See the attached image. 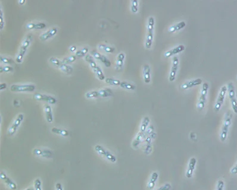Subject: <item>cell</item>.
Wrapping results in <instances>:
<instances>
[{"label": "cell", "instance_id": "1", "mask_svg": "<svg viewBox=\"0 0 237 190\" xmlns=\"http://www.w3.org/2000/svg\"><path fill=\"white\" fill-rule=\"evenodd\" d=\"M155 20L153 16H150L148 20V33L146 36V41L145 43V46L147 49L151 48L153 45L154 38V28Z\"/></svg>", "mask_w": 237, "mask_h": 190}, {"label": "cell", "instance_id": "2", "mask_svg": "<svg viewBox=\"0 0 237 190\" xmlns=\"http://www.w3.org/2000/svg\"><path fill=\"white\" fill-rule=\"evenodd\" d=\"M232 118V114L231 113L230 111L227 112L225 115L224 124H223V127L222 129V132H221V140L222 141H225L226 140L229 128L230 127V124H231Z\"/></svg>", "mask_w": 237, "mask_h": 190}, {"label": "cell", "instance_id": "3", "mask_svg": "<svg viewBox=\"0 0 237 190\" xmlns=\"http://www.w3.org/2000/svg\"><path fill=\"white\" fill-rule=\"evenodd\" d=\"M32 40V36L31 35L27 36L25 39L22 42L19 52L16 57V61L19 63H21L22 61V60L23 58V56L25 55L28 47L29 46L30 42Z\"/></svg>", "mask_w": 237, "mask_h": 190}, {"label": "cell", "instance_id": "4", "mask_svg": "<svg viewBox=\"0 0 237 190\" xmlns=\"http://www.w3.org/2000/svg\"><path fill=\"white\" fill-rule=\"evenodd\" d=\"M209 84L207 83H204L202 84V91L201 92V96L199 99V102L198 104V109L200 111H202L205 106L206 101V98L208 93Z\"/></svg>", "mask_w": 237, "mask_h": 190}, {"label": "cell", "instance_id": "5", "mask_svg": "<svg viewBox=\"0 0 237 190\" xmlns=\"http://www.w3.org/2000/svg\"><path fill=\"white\" fill-rule=\"evenodd\" d=\"M227 91H228V89H227V87L226 86H223L221 89L218 98L217 99L216 105L214 108V109L216 113L219 111V110L221 109L222 106L223 105V102H224L225 95H226Z\"/></svg>", "mask_w": 237, "mask_h": 190}, {"label": "cell", "instance_id": "6", "mask_svg": "<svg viewBox=\"0 0 237 190\" xmlns=\"http://www.w3.org/2000/svg\"><path fill=\"white\" fill-rule=\"evenodd\" d=\"M12 92H33L35 89V86L33 85H12L10 87Z\"/></svg>", "mask_w": 237, "mask_h": 190}, {"label": "cell", "instance_id": "7", "mask_svg": "<svg viewBox=\"0 0 237 190\" xmlns=\"http://www.w3.org/2000/svg\"><path fill=\"white\" fill-rule=\"evenodd\" d=\"M23 118H24V115L22 113L19 114L17 116V117L16 118V119L14 121L13 124H12V126L9 128V130H8V135L12 136L16 133V131H17L18 127H19V126L21 124V122L23 121Z\"/></svg>", "mask_w": 237, "mask_h": 190}, {"label": "cell", "instance_id": "8", "mask_svg": "<svg viewBox=\"0 0 237 190\" xmlns=\"http://www.w3.org/2000/svg\"><path fill=\"white\" fill-rule=\"evenodd\" d=\"M179 59L177 56H174L173 58V63H172V67L170 71V76H169V81L172 82H174L175 78H176V73L178 70V67H179Z\"/></svg>", "mask_w": 237, "mask_h": 190}, {"label": "cell", "instance_id": "9", "mask_svg": "<svg viewBox=\"0 0 237 190\" xmlns=\"http://www.w3.org/2000/svg\"><path fill=\"white\" fill-rule=\"evenodd\" d=\"M91 54L92 55V56L98 60L101 61L103 63L105 64L106 67H110L111 66V62L109 58H107L106 56L100 54L97 51L95 50H92L91 51Z\"/></svg>", "mask_w": 237, "mask_h": 190}, {"label": "cell", "instance_id": "10", "mask_svg": "<svg viewBox=\"0 0 237 190\" xmlns=\"http://www.w3.org/2000/svg\"><path fill=\"white\" fill-rule=\"evenodd\" d=\"M34 98L37 100H42L47 102L51 104H55L57 102L56 99L54 98V97L41 93H35L34 95Z\"/></svg>", "mask_w": 237, "mask_h": 190}, {"label": "cell", "instance_id": "11", "mask_svg": "<svg viewBox=\"0 0 237 190\" xmlns=\"http://www.w3.org/2000/svg\"><path fill=\"white\" fill-rule=\"evenodd\" d=\"M202 83V80L201 78H197L195 80H190V81L184 83V84H182L180 88L182 91H185V90H187L189 88H191L193 87L201 85Z\"/></svg>", "mask_w": 237, "mask_h": 190}, {"label": "cell", "instance_id": "12", "mask_svg": "<svg viewBox=\"0 0 237 190\" xmlns=\"http://www.w3.org/2000/svg\"><path fill=\"white\" fill-rule=\"evenodd\" d=\"M184 49H185L184 45H179L177 46L176 47H174L173 49H170V50H169L168 51H166L164 55H165V57H166V58L170 57V56H173V55H174L176 54H178L181 52L183 51H184Z\"/></svg>", "mask_w": 237, "mask_h": 190}, {"label": "cell", "instance_id": "13", "mask_svg": "<svg viewBox=\"0 0 237 190\" xmlns=\"http://www.w3.org/2000/svg\"><path fill=\"white\" fill-rule=\"evenodd\" d=\"M57 32V28H52L49 29L47 31L45 32L42 35H41L40 36V39L42 41H45L49 38L53 37V36L55 35Z\"/></svg>", "mask_w": 237, "mask_h": 190}, {"label": "cell", "instance_id": "14", "mask_svg": "<svg viewBox=\"0 0 237 190\" xmlns=\"http://www.w3.org/2000/svg\"><path fill=\"white\" fill-rule=\"evenodd\" d=\"M196 163H197V159L195 157H192L190 159V161L189 162L188 168L186 172V177L187 178L189 179L193 176L194 170L195 169Z\"/></svg>", "mask_w": 237, "mask_h": 190}, {"label": "cell", "instance_id": "15", "mask_svg": "<svg viewBox=\"0 0 237 190\" xmlns=\"http://www.w3.org/2000/svg\"><path fill=\"white\" fill-rule=\"evenodd\" d=\"M0 178L2 180H3L4 181V183H6L12 190H15L17 189L16 184L14 183V182L10 178H8L4 172H1Z\"/></svg>", "mask_w": 237, "mask_h": 190}, {"label": "cell", "instance_id": "16", "mask_svg": "<svg viewBox=\"0 0 237 190\" xmlns=\"http://www.w3.org/2000/svg\"><path fill=\"white\" fill-rule=\"evenodd\" d=\"M143 75L145 83H150L151 82V68L148 64H145L143 67Z\"/></svg>", "mask_w": 237, "mask_h": 190}, {"label": "cell", "instance_id": "17", "mask_svg": "<svg viewBox=\"0 0 237 190\" xmlns=\"http://www.w3.org/2000/svg\"><path fill=\"white\" fill-rule=\"evenodd\" d=\"M33 154L36 156H41L44 157H51L53 153L49 150H41L38 148H35L33 151Z\"/></svg>", "mask_w": 237, "mask_h": 190}, {"label": "cell", "instance_id": "18", "mask_svg": "<svg viewBox=\"0 0 237 190\" xmlns=\"http://www.w3.org/2000/svg\"><path fill=\"white\" fill-rule=\"evenodd\" d=\"M46 24L44 22H38V23H29L26 24L25 28L29 29H41L45 28Z\"/></svg>", "mask_w": 237, "mask_h": 190}, {"label": "cell", "instance_id": "19", "mask_svg": "<svg viewBox=\"0 0 237 190\" xmlns=\"http://www.w3.org/2000/svg\"><path fill=\"white\" fill-rule=\"evenodd\" d=\"M186 26V23L184 21H180L169 29V32L170 33H174L176 31L180 30L184 28Z\"/></svg>", "mask_w": 237, "mask_h": 190}, {"label": "cell", "instance_id": "20", "mask_svg": "<svg viewBox=\"0 0 237 190\" xmlns=\"http://www.w3.org/2000/svg\"><path fill=\"white\" fill-rule=\"evenodd\" d=\"M98 97H103L106 98L112 96L113 95V92L112 89L109 88H105L103 89H101L97 91Z\"/></svg>", "mask_w": 237, "mask_h": 190}, {"label": "cell", "instance_id": "21", "mask_svg": "<svg viewBox=\"0 0 237 190\" xmlns=\"http://www.w3.org/2000/svg\"><path fill=\"white\" fill-rule=\"evenodd\" d=\"M158 177H159V174L157 172H154L151 176V178L150 179V181L148 183V185H147V187L149 190H152L153 189L154 187H155V185H156V182L157 181V179H158Z\"/></svg>", "mask_w": 237, "mask_h": 190}, {"label": "cell", "instance_id": "22", "mask_svg": "<svg viewBox=\"0 0 237 190\" xmlns=\"http://www.w3.org/2000/svg\"><path fill=\"white\" fill-rule=\"evenodd\" d=\"M125 58V55L123 52H120L118 54L117 61H116V68L117 70H120L122 68L123 65V62Z\"/></svg>", "mask_w": 237, "mask_h": 190}, {"label": "cell", "instance_id": "23", "mask_svg": "<svg viewBox=\"0 0 237 190\" xmlns=\"http://www.w3.org/2000/svg\"><path fill=\"white\" fill-rule=\"evenodd\" d=\"M45 109V113L46 115V118L49 122H52L53 120V113H52V109L50 106L49 105H45L44 106Z\"/></svg>", "mask_w": 237, "mask_h": 190}, {"label": "cell", "instance_id": "24", "mask_svg": "<svg viewBox=\"0 0 237 190\" xmlns=\"http://www.w3.org/2000/svg\"><path fill=\"white\" fill-rule=\"evenodd\" d=\"M51 131L53 133H54L61 135L64 136V137H67V136H68L69 135V133L68 131H67L66 130L60 129V128H56V127L53 128L52 130H51Z\"/></svg>", "mask_w": 237, "mask_h": 190}, {"label": "cell", "instance_id": "25", "mask_svg": "<svg viewBox=\"0 0 237 190\" xmlns=\"http://www.w3.org/2000/svg\"><path fill=\"white\" fill-rule=\"evenodd\" d=\"M150 122V120L148 117H145L144 118V119L142 120V124H141V126L140 127V132L144 133L146 131V128L148 127Z\"/></svg>", "mask_w": 237, "mask_h": 190}, {"label": "cell", "instance_id": "26", "mask_svg": "<svg viewBox=\"0 0 237 190\" xmlns=\"http://www.w3.org/2000/svg\"><path fill=\"white\" fill-rule=\"evenodd\" d=\"M85 60H86V61L88 63L90 64V66L93 68L94 71L96 69V68L97 67V65L96 63L95 62L93 56H92L90 54H87L85 56Z\"/></svg>", "mask_w": 237, "mask_h": 190}, {"label": "cell", "instance_id": "27", "mask_svg": "<svg viewBox=\"0 0 237 190\" xmlns=\"http://www.w3.org/2000/svg\"><path fill=\"white\" fill-rule=\"evenodd\" d=\"M58 68L62 71L67 74H70L73 72V68L71 66L66 64H64L63 63H62V64L58 67Z\"/></svg>", "mask_w": 237, "mask_h": 190}, {"label": "cell", "instance_id": "28", "mask_svg": "<svg viewBox=\"0 0 237 190\" xmlns=\"http://www.w3.org/2000/svg\"><path fill=\"white\" fill-rule=\"evenodd\" d=\"M120 86L123 89H128V90H132V91L135 90L136 88L135 85H132L131 83H129L128 82H122L120 83Z\"/></svg>", "mask_w": 237, "mask_h": 190}, {"label": "cell", "instance_id": "29", "mask_svg": "<svg viewBox=\"0 0 237 190\" xmlns=\"http://www.w3.org/2000/svg\"><path fill=\"white\" fill-rule=\"evenodd\" d=\"M105 81L107 83L110 85L114 86H120L121 82L118 79H115L113 78L107 77L105 79Z\"/></svg>", "mask_w": 237, "mask_h": 190}, {"label": "cell", "instance_id": "30", "mask_svg": "<svg viewBox=\"0 0 237 190\" xmlns=\"http://www.w3.org/2000/svg\"><path fill=\"white\" fill-rule=\"evenodd\" d=\"M98 48L100 49H102L103 51H105L107 52H110V53H112L115 51L114 48L108 46V45H105V44H100L98 45Z\"/></svg>", "mask_w": 237, "mask_h": 190}, {"label": "cell", "instance_id": "31", "mask_svg": "<svg viewBox=\"0 0 237 190\" xmlns=\"http://www.w3.org/2000/svg\"><path fill=\"white\" fill-rule=\"evenodd\" d=\"M88 52V48L85 47L82 49H79L78 51H77L76 52V54H75V55L77 57H79V58L83 57L87 54Z\"/></svg>", "mask_w": 237, "mask_h": 190}, {"label": "cell", "instance_id": "32", "mask_svg": "<svg viewBox=\"0 0 237 190\" xmlns=\"http://www.w3.org/2000/svg\"><path fill=\"white\" fill-rule=\"evenodd\" d=\"M77 58V56L75 55H70V56H67V57L64 58L62 62L63 63L66 64L71 63L73 62L74 61H75Z\"/></svg>", "mask_w": 237, "mask_h": 190}, {"label": "cell", "instance_id": "33", "mask_svg": "<svg viewBox=\"0 0 237 190\" xmlns=\"http://www.w3.org/2000/svg\"><path fill=\"white\" fill-rule=\"evenodd\" d=\"M94 71L95 72V73L97 74V75L98 77L101 80H104L105 79V76L103 73V71L101 70V68L100 67L97 66V67L96 68V69L94 70Z\"/></svg>", "mask_w": 237, "mask_h": 190}, {"label": "cell", "instance_id": "34", "mask_svg": "<svg viewBox=\"0 0 237 190\" xmlns=\"http://www.w3.org/2000/svg\"><path fill=\"white\" fill-rule=\"evenodd\" d=\"M142 136H143V133H141V132H140L138 133V134L137 135V137L135 138V140H134L133 143V146L134 147H137V146H138V144H140V142H141V140H142Z\"/></svg>", "mask_w": 237, "mask_h": 190}, {"label": "cell", "instance_id": "35", "mask_svg": "<svg viewBox=\"0 0 237 190\" xmlns=\"http://www.w3.org/2000/svg\"><path fill=\"white\" fill-rule=\"evenodd\" d=\"M131 11L133 13H137L138 11V4L139 2L137 0H133L131 1Z\"/></svg>", "mask_w": 237, "mask_h": 190}, {"label": "cell", "instance_id": "36", "mask_svg": "<svg viewBox=\"0 0 237 190\" xmlns=\"http://www.w3.org/2000/svg\"><path fill=\"white\" fill-rule=\"evenodd\" d=\"M95 151L98 152L99 154L101 156H105L106 154V150H105L104 148H103L101 146H100V145H96L95 146Z\"/></svg>", "mask_w": 237, "mask_h": 190}, {"label": "cell", "instance_id": "37", "mask_svg": "<svg viewBox=\"0 0 237 190\" xmlns=\"http://www.w3.org/2000/svg\"><path fill=\"white\" fill-rule=\"evenodd\" d=\"M49 62L51 64H53L54 65H56L57 67H59L62 64V61H60L58 59H57L54 57H51L49 58Z\"/></svg>", "mask_w": 237, "mask_h": 190}, {"label": "cell", "instance_id": "38", "mask_svg": "<svg viewBox=\"0 0 237 190\" xmlns=\"http://www.w3.org/2000/svg\"><path fill=\"white\" fill-rule=\"evenodd\" d=\"M105 157L109 160L110 161V162H115L116 161V157L114 156V155H112V153H110L109 152L107 151L106 152V154Z\"/></svg>", "mask_w": 237, "mask_h": 190}, {"label": "cell", "instance_id": "39", "mask_svg": "<svg viewBox=\"0 0 237 190\" xmlns=\"http://www.w3.org/2000/svg\"><path fill=\"white\" fill-rule=\"evenodd\" d=\"M85 96L86 98L91 99L98 98L97 91H91L86 93Z\"/></svg>", "mask_w": 237, "mask_h": 190}, {"label": "cell", "instance_id": "40", "mask_svg": "<svg viewBox=\"0 0 237 190\" xmlns=\"http://www.w3.org/2000/svg\"><path fill=\"white\" fill-rule=\"evenodd\" d=\"M0 60H1V63L7 64H13V62H14L12 59L8 58H7V57H5V56H1V57H0Z\"/></svg>", "mask_w": 237, "mask_h": 190}, {"label": "cell", "instance_id": "41", "mask_svg": "<svg viewBox=\"0 0 237 190\" xmlns=\"http://www.w3.org/2000/svg\"><path fill=\"white\" fill-rule=\"evenodd\" d=\"M14 70L13 68L11 66H1L0 67V71L1 73H7V72H12Z\"/></svg>", "mask_w": 237, "mask_h": 190}, {"label": "cell", "instance_id": "42", "mask_svg": "<svg viewBox=\"0 0 237 190\" xmlns=\"http://www.w3.org/2000/svg\"><path fill=\"white\" fill-rule=\"evenodd\" d=\"M35 190H42L41 189V181L40 179H35L34 182Z\"/></svg>", "mask_w": 237, "mask_h": 190}, {"label": "cell", "instance_id": "43", "mask_svg": "<svg viewBox=\"0 0 237 190\" xmlns=\"http://www.w3.org/2000/svg\"><path fill=\"white\" fill-rule=\"evenodd\" d=\"M4 18H3V13H2V10L1 9L0 10V28L1 29H2L4 28Z\"/></svg>", "mask_w": 237, "mask_h": 190}, {"label": "cell", "instance_id": "44", "mask_svg": "<svg viewBox=\"0 0 237 190\" xmlns=\"http://www.w3.org/2000/svg\"><path fill=\"white\" fill-rule=\"evenodd\" d=\"M224 188V182L222 180H219L217 182V190H223Z\"/></svg>", "mask_w": 237, "mask_h": 190}, {"label": "cell", "instance_id": "45", "mask_svg": "<svg viewBox=\"0 0 237 190\" xmlns=\"http://www.w3.org/2000/svg\"><path fill=\"white\" fill-rule=\"evenodd\" d=\"M171 188V185L170 183H166L163 187H160L157 190H170Z\"/></svg>", "mask_w": 237, "mask_h": 190}, {"label": "cell", "instance_id": "46", "mask_svg": "<svg viewBox=\"0 0 237 190\" xmlns=\"http://www.w3.org/2000/svg\"><path fill=\"white\" fill-rule=\"evenodd\" d=\"M230 174L233 175H235L237 174V164L235 167H234L232 169L230 170Z\"/></svg>", "mask_w": 237, "mask_h": 190}, {"label": "cell", "instance_id": "47", "mask_svg": "<svg viewBox=\"0 0 237 190\" xmlns=\"http://www.w3.org/2000/svg\"><path fill=\"white\" fill-rule=\"evenodd\" d=\"M56 190H63L62 185V184L59 183H56Z\"/></svg>", "mask_w": 237, "mask_h": 190}, {"label": "cell", "instance_id": "48", "mask_svg": "<svg viewBox=\"0 0 237 190\" xmlns=\"http://www.w3.org/2000/svg\"><path fill=\"white\" fill-rule=\"evenodd\" d=\"M6 87H7L6 83H1V85H0V90L1 91L6 89Z\"/></svg>", "mask_w": 237, "mask_h": 190}, {"label": "cell", "instance_id": "49", "mask_svg": "<svg viewBox=\"0 0 237 190\" xmlns=\"http://www.w3.org/2000/svg\"><path fill=\"white\" fill-rule=\"evenodd\" d=\"M76 49H77L76 46H71L70 48V51H72V52H73V51H75L76 50Z\"/></svg>", "mask_w": 237, "mask_h": 190}, {"label": "cell", "instance_id": "50", "mask_svg": "<svg viewBox=\"0 0 237 190\" xmlns=\"http://www.w3.org/2000/svg\"><path fill=\"white\" fill-rule=\"evenodd\" d=\"M26 2V1L25 0H20L19 1V3L20 4H23L25 2Z\"/></svg>", "mask_w": 237, "mask_h": 190}, {"label": "cell", "instance_id": "51", "mask_svg": "<svg viewBox=\"0 0 237 190\" xmlns=\"http://www.w3.org/2000/svg\"><path fill=\"white\" fill-rule=\"evenodd\" d=\"M26 190H34V188H28V189Z\"/></svg>", "mask_w": 237, "mask_h": 190}]
</instances>
